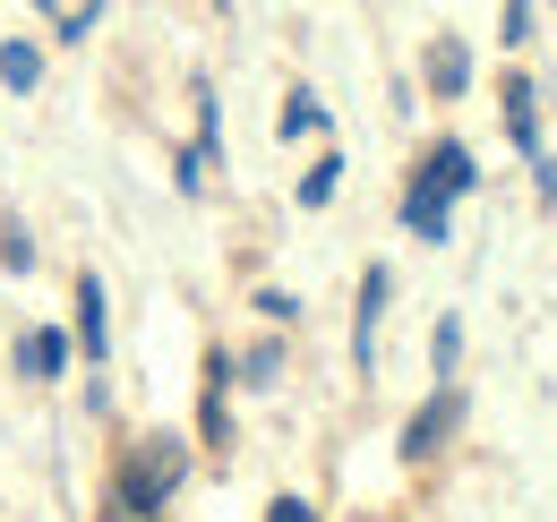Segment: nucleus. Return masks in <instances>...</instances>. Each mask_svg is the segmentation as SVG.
I'll list each match as a JSON object with an SVG mask.
<instances>
[{
	"label": "nucleus",
	"mask_w": 557,
	"mask_h": 522,
	"mask_svg": "<svg viewBox=\"0 0 557 522\" xmlns=\"http://www.w3.org/2000/svg\"><path fill=\"white\" fill-rule=\"evenodd\" d=\"M181 480H189V446L181 437H138L112 471V522H154V506H172Z\"/></svg>",
	"instance_id": "1"
},
{
	"label": "nucleus",
	"mask_w": 557,
	"mask_h": 522,
	"mask_svg": "<svg viewBox=\"0 0 557 522\" xmlns=\"http://www.w3.org/2000/svg\"><path fill=\"white\" fill-rule=\"evenodd\" d=\"M481 181V163H472V146H429L412 172V189H404V232H420V240H446V206Z\"/></svg>",
	"instance_id": "2"
},
{
	"label": "nucleus",
	"mask_w": 557,
	"mask_h": 522,
	"mask_svg": "<svg viewBox=\"0 0 557 522\" xmlns=\"http://www.w3.org/2000/svg\"><path fill=\"white\" fill-rule=\"evenodd\" d=\"M455 420H463V394L437 386V394H429V402L412 411V420H404V462H429L437 446H446V437H455Z\"/></svg>",
	"instance_id": "3"
},
{
	"label": "nucleus",
	"mask_w": 557,
	"mask_h": 522,
	"mask_svg": "<svg viewBox=\"0 0 557 522\" xmlns=\"http://www.w3.org/2000/svg\"><path fill=\"white\" fill-rule=\"evenodd\" d=\"M386 300H395V274L369 265V274H360V309H351V360H360V369H377V318H386Z\"/></svg>",
	"instance_id": "4"
},
{
	"label": "nucleus",
	"mask_w": 557,
	"mask_h": 522,
	"mask_svg": "<svg viewBox=\"0 0 557 522\" xmlns=\"http://www.w3.org/2000/svg\"><path fill=\"white\" fill-rule=\"evenodd\" d=\"M17 369H26L35 386H52V377L70 369V334H61V326H35L26 343H17Z\"/></svg>",
	"instance_id": "5"
},
{
	"label": "nucleus",
	"mask_w": 557,
	"mask_h": 522,
	"mask_svg": "<svg viewBox=\"0 0 557 522\" xmlns=\"http://www.w3.org/2000/svg\"><path fill=\"white\" fill-rule=\"evenodd\" d=\"M506 137L523 146V163H541V95H532V77L506 86Z\"/></svg>",
	"instance_id": "6"
},
{
	"label": "nucleus",
	"mask_w": 557,
	"mask_h": 522,
	"mask_svg": "<svg viewBox=\"0 0 557 522\" xmlns=\"http://www.w3.org/2000/svg\"><path fill=\"white\" fill-rule=\"evenodd\" d=\"M223 386H232V360L214 351V360H207V402H198V428H207V446H232V411H223Z\"/></svg>",
	"instance_id": "7"
},
{
	"label": "nucleus",
	"mask_w": 557,
	"mask_h": 522,
	"mask_svg": "<svg viewBox=\"0 0 557 522\" xmlns=\"http://www.w3.org/2000/svg\"><path fill=\"white\" fill-rule=\"evenodd\" d=\"M77 343H86V360L112 351V334H103V283L95 274H77Z\"/></svg>",
	"instance_id": "8"
},
{
	"label": "nucleus",
	"mask_w": 557,
	"mask_h": 522,
	"mask_svg": "<svg viewBox=\"0 0 557 522\" xmlns=\"http://www.w3.org/2000/svg\"><path fill=\"white\" fill-rule=\"evenodd\" d=\"M463 77H472V52H463V44H429V86H437V95H463Z\"/></svg>",
	"instance_id": "9"
},
{
	"label": "nucleus",
	"mask_w": 557,
	"mask_h": 522,
	"mask_svg": "<svg viewBox=\"0 0 557 522\" xmlns=\"http://www.w3.org/2000/svg\"><path fill=\"white\" fill-rule=\"evenodd\" d=\"M35 77H44V52H35V44H0V86H9V95H26Z\"/></svg>",
	"instance_id": "10"
},
{
	"label": "nucleus",
	"mask_w": 557,
	"mask_h": 522,
	"mask_svg": "<svg viewBox=\"0 0 557 522\" xmlns=\"http://www.w3.org/2000/svg\"><path fill=\"white\" fill-rule=\"evenodd\" d=\"M95 26H103V9H95V0H86V9H52V35H61V44H86Z\"/></svg>",
	"instance_id": "11"
},
{
	"label": "nucleus",
	"mask_w": 557,
	"mask_h": 522,
	"mask_svg": "<svg viewBox=\"0 0 557 522\" xmlns=\"http://www.w3.org/2000/svg\"><path fill=\"white\" fill-rule=\"evenodd\" d=\"M335 181H344V154H318V172L300 181V206H326V197H335Z\"/></svg>",
	"instance_id": "12"
},
{
	"label": "nucleus",
	"mask_w": 557,
	"mask_h": 522,
	"mask_svg": "<svg viewBox=\"0 0 557 522\" xmlns=\"http://www.w3.org/2000/svg\"><path fill=\"white\" fill-rule=\"evenodd\" d=\"M429 351H437V377L455 386V360H463V326H455V318H437V343H429Z\"/></svg>",
	"instance_id": "13"
},
{
	"label": "nucleus",
	"mask_w": 557,
	"mask_h": 522,
	"mask_svg": "<svg viewBox=\"0 0 557 522\" xmlns=\"http://www.w3.org/2000/svg\"><path fill=\"white\" fill-rule=\"evenodd\" d=\"M232 377H249V386H275V377H283V351H275V343H258V351H249Z\"/></svg>",
	"instance_id": "14"
},
{
	"label": "nucleus",
	"mask_w": 557,
	"mask_h": 522,
	"mask_svg": "<svg viewBox=\"0 0 557 522\" xmlns=\"http://www.w3.org/2000/svg\"><path fill=\"white\" fill-rule=\"evenodd\" d=\"M283 137H309V129H326V112H318V103H309V95H292V103H283V121H275Z\"/></svg>",
	"instance_id": "15"
},
{
	"label": "nucleus",
	"mask_w": 557,
	"mask_h": 522,
	"mask_svg": "<svg viewBox=\"0 0 557 522\" xmlns=\"http://www.w3.org/2000/svg\"><path fill=\"white\" fill-rule=\"evenodd\" d=\"M0 265H9V274H26V265H35V240H26V232H17V223H9V232H0Z\"/></svg>",
	"instance_id": "16"
},
{
	"label": "nucleus",
	"mask_w": 557,
	"mask_h": 522,
	"mask_svg": "<svg viewBox=\"0 0 557 522\" xmlns=\"http://www.w3.org/2000/svg\"><path fill=\"white\" fill-rule=\"evenodd\" d=\"M497 35H506V44H523V35H532V9H523V0H515V9H497Z\"/></svg>",
	"instance_id": "17"
},
{
	"label": "nucleus",
	"mask_w": 557,
	"mask_h": 522,
	"mask_svg": "<svg viewBox=\"0 0 557 522\" xmlns=\"http://www.w3.org/2000/svg\"><path fill=\"white\" fill-rule=\"evenodd\" d=\"M267 522H318V506H309V497H275V506H267Z\"/></svg>",
	"instance_id": "18"
}]
</instances>
